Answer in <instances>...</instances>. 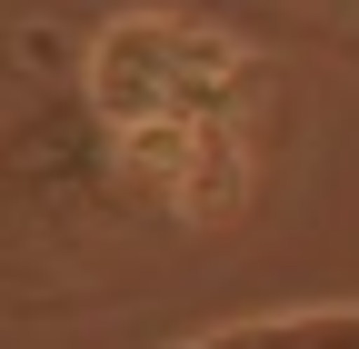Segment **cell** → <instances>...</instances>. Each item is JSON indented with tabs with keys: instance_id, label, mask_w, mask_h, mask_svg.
Returning a JSON list of instances; mask_svg holds the SVG:
<instances>
[{
	"instance_id": "1",
	"label": "cell",
	"mask_w": 359,
	"mask_h": 349,
	"mask_svg": "<svg viewBox=\"0 0 359 349\" xmlns=\"http://www.w3.org/2000/svg\"><path fill=\"white\" fill-rule=\"evenodd\" d=\"M180 349H359V299H320V310H259L230 329H200Z\"/></svg>"
}]
</instances>
